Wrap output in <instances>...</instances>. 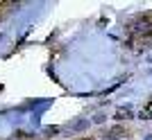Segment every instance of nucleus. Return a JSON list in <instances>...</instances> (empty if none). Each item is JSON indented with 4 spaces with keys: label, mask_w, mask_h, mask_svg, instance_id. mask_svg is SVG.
I'll list each match as a JSON object with an SVG mask.
<instances>
[{
    "label": "nucleus",
    "mask_w": 152,
    "mask_h": 140,
    "mask_svg": "<svg viewBox=\"0 0 152 140\" xmlns=\"http://www.w3.org/2000/svg\"><path fill=\"white\" fill-rule=\"evenodd\" d=\"M45 134H48V136H55V134H59V129L57 127H48V129H45Z\"/></svg>",
    "instance_id": "obj_3"
},
{
    "label": "nucleus",
    "mask_w": 152,
    "mask_h": 140,
    "mask_svg": "<svg viewBox=\"0 0 152 140\" xmlns=\"http://www.w3.org/2000/svg\"><path fill=\"white\" fill-rule=\"evenodd\" d=\"M121 136H123V131H121L118 127H116V129H111L109 134H104V138H107V140H118Z\"/></svg>",
    "instance_id": "obj_2"
},
{
    "label": "nucleus",
    "mask_w": 152,
    "mask_h": 140,
    "mask_svg": "<svg viewBox=\"0 0 152 140\" xmlns=\"http://www.w3.org/2000/svg\"><path fill=\"white\" fill-rule=\"evenodd\" d=\"M84 129H89V120H86V118H80V120L73 122L70 131H73V134H80V131H84Z\"/></svg>",
    "instance_id": "obj_1"
},
{
    "label": "nucleus",
    "mask_w": 152,
    "mask_h": 140,
    "mask_svg": "<svg viewBox=\"0 0 152 140\" xmlns=\"http://www.w3.org/2000/svg\"><path fill=\"white\" fill-rule=\"evenodd\" d=\"M93 122H98V124H100V122H104V115H95Z\"/></svg>",
    "instance_id": "obj_4"
}]
</instances>
